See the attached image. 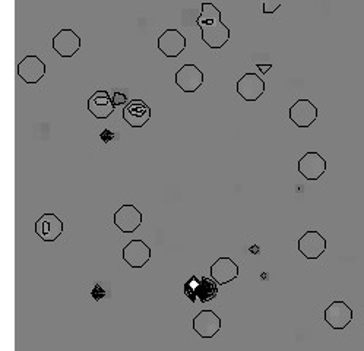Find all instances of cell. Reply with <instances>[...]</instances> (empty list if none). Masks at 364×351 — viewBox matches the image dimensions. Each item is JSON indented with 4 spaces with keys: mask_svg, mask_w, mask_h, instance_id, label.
Segmentation results:
<instances>
[{
    "mask_svg": "<svg viewBox=\"0 0 364 351\" xmlns=\"http://www.w3.org/2000/svg\"><path fill=\"white\" fill-rule=\"evenodd\" d=\"M257 66V69H261V72L262 73H267L268 72V69H271L272 68V65H267V66H264V65H256Z\"/></svg>",
    "mask_w": 364,
    "mask_h": 351,
    "instance_id": "21",
    "label": "cell"
},
{
    "mask_svg": "<svg viewBox=\"0 0 364 351\" xmlns=\"http://www.w3.org/2000/svg\"><path fill=\"white\" fill-rule=\"evenodd\" d=\"M123 119L131 127H144L151 120L149 105L142 100H132L123 109Z\"/></svg>",
    "mask_w": 364,
    "mask_h": 351,
    "instance_id": "16",
    "label": "cell"
},
{
    "mask_svg": "<svg viewBox=\"0 0 364 351\" xmlns=\"http://www.w3.org/2000/svg\"><path fill=\"white\" fill-rule=\"evenodd\" d=\"M36 234L47 243L56 241L63 234V221L53 212H46L36 223Z\"/></svg>",
    "mask_w": 364,
    "mask_h": 351,
    "instance_id": "14",
    "label": "cell"
},
{
    "mask_svg": "<svg viewBox=\"0 0 364 351\" xmlns=\"http://www.w3.org/2000/svg\"><path fill=\"white\" fill-rule=\"evenodd\" d=\"M297 170L306 180H319L326 172V159L319 152H306L299 159Z\"/></svg>",
    "mask_w": 364,
    "mask_h": 351,
    "instance_id": "13",
    "label": "cell"
},
{
    "mask_svg": "<svg viewBox=\"0 0 364 351\" xmlns=\"http://www.w3.org/2000/svg\"><path fill=\"white\" fill-rule=\"evenodd\" d=\"M113 223L122 233L132 234L142 226V212L132 204H124L114 212Z\"/></svg>",
    "mask_w": 364,
    "mask_h": 351,
    "instance_id": "3",
    "label": "cell"
},
{
    "mask_svg": "<svg viewBox=\"0 0 364 351\" xmlns=\"http://www.w3.org/2000/svg\"><path fill=\"white\" fill-rule=\"evenodd\" d=\"M211 278L218 284L224 285L239 277V265L230 258H218L211 265Z\"/></svg>",
    "mask_w": 364,
    "mask_h": 351,
    "instance_id": "18",
    "label": "cell"
},
{
    "mask_svg": "<svg viewBox=\"0 0 364 351\" xmlns=\"http://www.w3.org/2000/svg\"><path fill=\"white\" fill-rule=\"evenodd\" d=\"M122 256H123V261L129 266L135 268V269H141L151 261L152 251L144 240L135 239V240L129 241L127 245L123 248Z\"/></svg>",
    "mask_w": 364,
    "mask_h": 351,
    "instance_id": "7",
    "label": "cell"
},
{
    "mask_svg": "<svg viewBox=\"0 0 364 351\" xmlns=\"http://www.w3.org/2000/svg\"><path fill=\"white\" fill-rule=\"evenodd\" d=\"M185 295L188 299L195 303L196 300H200V303H208L214 300L218 294V284L208 277L198 278L196 276H192L183 285Z\"/></svg>",
    "mask_w": 364,
    "mask_h": 351,
    "instance_id": "2",
    "label": "cell"
},
{
    "mask_svg": "<svg viewBox=\"0 0 364 351\" xmlns=\"http://www.w3.org/2000/svg\"><path fill=\"white\" fill-rule=\"evenodd\" d=\"M112 98H113V104L117 107V105H123V104H126L127 103V97L124 95V94H122V93H114L113 95H112Z\"/></svg>",
    "mask_w": 364,
    "mask_h": 351,
    "instance_id": "20",
    "label": "cell"
},
{
    "mask_svg": "<svg viewBox=\"0 0 364 351\" xmlns=\"http://www.w3.org/2000/svg\"><path fill=\"white\" fill-rule=\"evenodd\" d=\"M157 46H159V50L166 58L176 59L185 51L188 41H186L185 36L181 34L178 30L168 28L159 37Z\"/></svg>",
    "mask_w": 364,
    "mask_h": 351,
    "instance_id": "9",
    "label": "cell"
},
{
    "mask_svg": "<svg viewBox=\"0 0 364 351\" xmlns=\"http://www.w3.org/2000/svg\"><path fill=\"white\" fill-rule=\"evenodd\" d=\"M221 325L223 322L220 316L213 310H202L192 320L193 331L200 338H205V340L214 338L221 331Z\"/></svg>",
    "mask_w": 364,
    "mask_h": 351,
    "instance_id": "10",
    "label": "cell"
},
{
    "mask_svg": "<svg viewBox=\"0 0 364 351\" xmlns=\"http://www.w3.org/2000/svg\"><path fill=\"white\" fill-rule=\"evenodd\" d=\"M279 8H281V2H274V0H271V2H264L262 11L264 14L269 15V14H275Z\"/></svg>",
    "mask_w": 364,
    "mask_h": 351,
    "instance_id": "19",
    "label": "cell"
},
{
    "mask_svg": "<svg viewBox=\"0 0 364 351\" xmlns=\"http://www.w3.org/2000/svg\"><path fill=\"white\" fill-rule=\"evenodd\" d=\"M16 72L25 84H38L46 76L47 66L38 56L28 55L18 63Z\"/></svg>",
    "mask_w": 364,
    "mask_h": 351,
    "instance_id": "12",
    "label": "cell"
},
{
    "mask_svg": "<svg viewBox=\"0 0 364 351\" xmlns=\"http://www.w3.org/2000/svg\"><path fill=\"white\" fill-rule=\"evenodd\" d=\"M88 112L95 119H109L113 113L116 105L113 104V98L107 91H95L87 103Z\"/></svg>",
    "mask_w": 364,
    "mask_h": 351,
    "instance_id": "17",
    "label": "cell"
},
{
    "mask_svg": "<svg viewBox=\"0 0 364 351\" xmlns=\"http://www.w3.org/2000/svg\"><path fill=\"white\" fill-rule=\"evenodd\" d=\"M297 248H299V252L306 259H319L328 248V241L319 231L310 230V231H306L299 239Z\"/></svg>",
    "mask_w": 364,
    "mask_h": 351,
    "instance_id": "4",
    "label": "cell"
},
{
    "mask_svg": "<svg viewBox=\"0 0 364 351\" xmlns=\"http://www.w3.org/2000/svg\"><path fill=\"white\" fill-rule=\"evenodd\" d=\"M174 83L183 93L193 94L203 85V72L193 63L183 65L176 72Z\"/></svg>",
    "mask_w": 364,
    "mask_h": 351,
    "instance_id": "5",
    "label": "cell"
},
{
    "mask_svg": "<svg viewBox=\"0 0 364 351\" xmlns=\"http://www.w3.org/2000/svg\"><path fill=\"white\" fill-rule=\"evenodd\" d=\"M289 117L297 127L307 129L318 120V107L307 98H300L290 107Z\"/></svg>",
    "mask_w": 364,
    "mask_h": 351,
    "instance_id": "6",
    "label": "cell"
},
{
    "mask_svg": "<svg viewBox=\"0 0 364 351\" xmlns=\"http://www.w3.org/2000/svg\"><path fill=\"white\" fill-rule=\"evenodd\" d=\"M237 94L249 103L257 101L265 93V83L256 73H245L236 85Z\"/></svg>",
    "mask_w": 364,
    "mask_h": 351,
    "instance_id": "15",
    "label": "cell"
},
{
    "mask_svg": "<svg viewBox=\"0 0 364 351\" xmlns=\"http://www.w3.org/2000/svg\"><path fill=\"white\" fill-rule=\"evenodd\" d=\"M51 46H53V50L60 58L70 59L81 50L82 40L73 30L65 28V30H60L53 37V40H51Z\"/></svg>",
    "mask_w": 364,
    "mask_h": 351,
    "instance_id": "8",
    "label": "cell"
},
{
    "mask_svg": "<svg viewBox=\"0 0 364 351\" xmlns=\"http://www.w3.org/2000/svg\"><path fill=\"white\" fill-rule=\"evenodd\" d=\"M323 318L332 330L343 331L353 322V309L346 302H332L325 309Z\"/></svg>",
    "mask_w": 364,
    "mask_h": 351,
    "instance_id": "11",
    "label": "cell"
},
{
    "mask_svg": "<svg viewBox=\"0 0 364 351\" xmlns=\"http://www.w3.org/2000/svg\"><path fill=\"white\" fill-rule=\"evenodd\" d=\"M196 25L202 31V41L210 48H223L230 41V28L223 22L220 9L213 4L203 2L200 5V15L196 19Z\"/></svg>",
    "mask_w": 364,
    "mask_h": 351,
    "instance_id": "1",
    "label": "cell"
}]
</instances>
